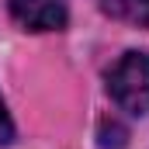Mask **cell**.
I'll return each instance as SVG.
<instances>
[{
  "label": "cell",
  "mask_w": 149,
  "mask_h": 149,
  "mask_svg": "<svg viewBox=\"0 0 149 149\" xmlns=\"http://www.w3.org/2000/svg\"><path fill=\"white\" fill-rule=\"evenodd\" d=\"M7 142H14V121H10L7 104H3V97H0V146H7Z\"/></svg>",
  "instance_id": "5b68a950"
},
{
  "label": "cell",
  "mask_w": 149,
  "mask_h": 149,
  "mask_svg": "<svg viewBox=\"0 0 149 149\" xmlns=\"http://www.w3.org/2000/svg\"><path fill=\"white\" fill-rule=\"evenodd\" d=\"M125 142H128V128L121 121H114V118H104L101 128H97V146L101 149H125Z\"/></svg>",
  "instance_id": "277c9868"
},
{
  "label": "cell",
  "mask_w": 149,
  "mask_h": 149,
  "mask_svg": "<svg viewBox=\"0 0 149 149\" xmlns=\"http://www.w3.org/2000/svg\"><path fill=\"white\" fill-rule=\"evenodd\" d=\"M101 10L114 21L149 28V0H101Z\"/></svg>",
  "instance_id": "3957f363"
},
{
  "label": "cell",
  "mask_w": 149,
  "mask_h": 149,
  "mask_svg": "<svg viewBox=\"0 0 149 149\" xmlns=\"http://www.w3.org/2000/svg\"><path fill=\"white\" fill-rule=\"evenodd\" d=\"M108 94L114 104L128 114L149 111V56L146 52H125L108 73Z\"/></svg>",
  "instance_id": "6da1fadb"
},
{
  "label": "cell",
  "mask_w": 149,
  "mask_h": 149,
  "mask_svg": "<svg viewBox=\"0 0 149 149\" xmlns=\"http://www.w3.org/2000/svg\"><path fill=\"white\" fill-rule=\"evenodd\" d=\"M14 21L28 31H59L66 28V0H7Z\"/></svg>",
  "instance_id": "7a4b0ae2"
}]
</instances>
